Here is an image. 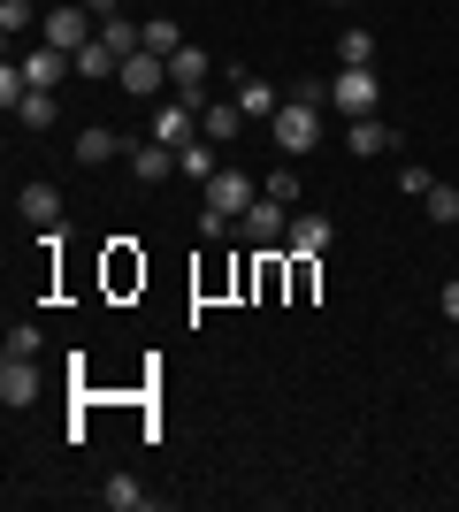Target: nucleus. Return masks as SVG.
I'll list each match as a JSON object with an SVG mask.
<instances>
[{
  "instance_id": "nucleus-1",
  "label": "nucleus",
  "mask_w": 459,
  "mask_h": 512,
  "mask_svg": "<svg viewBox=\"0 0 459 512\" xmlns=\"http://www.w3.org/2000/svg\"><path fill=\"white\" fill-rule=\"evenodd\" d=\"M92 23H100V16H92L85 0H54V8L39 16V39H46V46H62V54H77V46H92V39H100Z\"/></svg>"
},
{
  "instance_id": "nucleus-2",
  "label": "nucleus",
  "mask_w": 459,
  "mask_h": 512,
  "mask_svg": "<svg viewBox=\"0 0 459 512\" xmlns=\"http://www.w3.org/2000/svg\"><path fill=\"white\" fill-rule=\"evenodd\" d=\"M268 130H276V146L299 161V153H314L322 146V107H306V100H284L276 115H268Z\"/></svg>"
},
{
  "instance_id": "nucleus-3",
  "label": "nucleus",
  "mask_w": 459,
  "mask_h": 512,
  "mask_svg": "<svg viewBox=\"0 0 459 512\" xmlns=\"http://www.w3.org/2000/svg\"><path fill=\"white\" fill-rule=\"evenodd\" d=\"M199 192H207V214L238 222V214L253 207V199H261V176H245V169H215L207 184H199Z\"/></svg>"
},
{
  "instance_id": "nucleus-4",
  "label": "nucleus",
  "mask_w": 459,
  "mask_h": 512,
  "mask_svg": "<svg viewBox=\"0 0 459 512\" xmlns=\"http://www.w3.org/2000/svg\"><path fill=\"white\" fill-rule=\"evenodd\" d=\"M115 85L131 92V100H169V54H153V46H138L131 62L115 69Z\"/></svg>"
},
{
  "instance_id": "nucleus-5",
  "label": "nucleus",
  "mask_w": 459,
  "mask_h": 512,
  "mask_svg": "<svg viewBox=\"0 0 459 512\" xmlns=\"http://www.w3.org/2000/svg\"><path fill=\"white\" fill-rule=\"evenodd\" d=\"M375 100H383V85H375V69H337V85H329V107L337 115H375Z\"/></svg>"
},
{
  "instance_id": "nucleus-6",
  "label": "nucleus",
  "mask_w": 459,
  "mask_h": 512,
  "mask_svg": "<svg viewBox=\"0 0 459 512\" xmlns=\"http://www.w3.org/2000/svg\"><path fill=\"white\" fill-rule=\"evenodd\" d=\"M238 230H245V245H284V237H291V207H284V199H253V207H245L238 214Z\"/></svg>"
},
{
  "instance_id": "nucleus-7",
  "label": "nucleus",
  "mask_w": 459,
  "mask_h": 512,
  "mask_svg": "<svg viewBox=\"0 0 459 512\" xmlns=\"http://www.w3.org/2000/svg\"><path fill=\"white\" fill-rule=\"evenodd\" d=\"M207 77H215V62H207L199 46H176V54H169V92H176V100H192V107H199Z\"/></svg>"
},
{
  "instance_id": "nucleus-8",
  "label": "nucleus",
  "mask_w": 459,
  "mask_h": 512,
  "mask_svg": "<svg viewBox=\"0 0 459 512\" xmlns=\"http://www.w3.org/2000/svg\"><path fill=\"white\" fill-rule=\"evenodd\" d=\"M153 138H161V146H192V138H199V107L169 92V100L153 107Z\"/></svg>"
},
{
  "instance_id": "nucleus-9",
  "label": "nucleus",
  "mask_w": 459,
  "mask_h": 512,
  "mask_svg": "<svg viewBox=\"0 0 459 512\" xmlns=\"http://www.w3.org/2000/svg\"><path fill=\"white\" fill-rule=\"evenodd\" d=\"M39 398V367H31V352H8L0 360V406L16 413V406H31Z\"/></svg>"
},
{
  "instance_id": "nucleus-10",
  "label": "nucleus",
  "mask_w": 459,
  "mask_h": 512,
  "mask_svg": "<svg viewBox=\"0 0 459 512\" xmlns=\"http://www.w3.org/2000/svg\"><path fill=\"white\" fill-rule=\"evenodd\" d=\"M123 153H131V169H138V184H169L176 176V146H161V138H123Z\"/></svg>"
},
{
  "instance_id": "nucleus-11",
  "label": "nucleus",
  "mask_w": 459,
  "mask_h": 512,
  "mask_svg": "<svg viewBox=\"0 0 459 512\" xmlns=\"http://www.w3.org/2000/svg\"><path fill=\"white\" fill-rule=\"evenodd\" d=\"M69 69H77V54H62V46H39V54H23V77H31V92H62Z\"/></svg>"
},
{
  "instance_id": "nucleus-12",
  "label": "nucleus",
  "mask_w": 459,
  "mask_h": 512,
  "mask_svg": "<svg viewBox=\"0 0 459 512\" xmlns=\"http://www.w3.org/2000/svg\"><path fill=\"white\" fill-rule=\"evenodd\" d=\"M115 153H123V138H115L108 123H85V130H77V169H108Z\"/></svg>"
},
{
  "instance_id": "nucleus-13",
  "label": "nucleus",
  "mask_w": 459,
  "mask_h": 512,
  "mask_svg": "<svg viewBox=\"0 0 459 512\" xmlns=\"http://www.w3.org/2000/svg\"><path fill=\"white\" fill-rule=\"evenodd\" d=\"M329 237H337V230H329V214H291V237H284V245H291L299 260H322Z\"/></svg>"
},
{
  "instance_id": "nucleus-14",
  "label": "nucleus",
  "mask_w": 459,
  "mask_h": 512,
  "mask_svg": "<svg viewBox=\"0 0 459 512\" xmlns=\"http://www.w3.org/2000/svg\"><path fill=\"white\" fill-rule=\"evenodd\" d=\"M230 100L245 107V123H268V115H276V107H284V92L268 85V77H238V92H230Z\"/></svg>"
},
{
  "instance_id": "nucleus-15",
  "label": "nucleus",
  "mask_w": 459,
  "mask_h": 512,
  "mask_svg": "<svg viewBox=\"0 0 459 512\" xmlns=\"http://www.w3.org/2000/svg\"><path fill=\"white\" fill-rule=\"evenodd\" d=\"M23 222L31 230H62V192L54 184H23Z\"/></svg>"
},
{
  "instance_id": "nucleus-16",
  "label": "nucleus",
  "mask_w": 459,
  "mask_h": 512,
  "mask_svg": "<svg viewBox=\"0 0 459 512\" xmlns=\"http://www.w3.org/2000/svg\"><path fill=\"white\" fill-rule=\"evenodd\" d=\"M215 169H222V153H215V138H207V130H199L192 146H176V176H192V184H207Z\"/></svg>"
},
{
  "instance_id": "nucleus-17",
  "label": "nucleus",
  "mask_w": 459,
  "mask_h": 512,
  "mask_svg": "<svg viewBox=\"0 0 459 512\" xmlns=\"http://www.w3.org/2000/svg\"><path fill=\"white\" fill-rule=\"evenodd\" d=\"M199 130H207L215 146H230V138L245 130V107L238 100H207V107H199Z\"/></svg>"
},
{
  "instance_id": "nucleus-18",
  "label": "nucleus",
  "mask_w": 459,
  "mask_h": 512,
  "mask_svg": "<svg viewBox=\"0 0 459 512\" xmlns=\"http://www.w3.org/2000/svg\"><path fill=\"white\" fill-rule=\"evenodd\" d=\"M352 153H360V161H375V153H398V130L391 123H375V115H360V123H352V138H345Z\"/></svg>"
},
{
  "instance_id": "nucleus-19",
  "label": "nucleus",
  "mask_w": 459,
  "mask_h": 512,
  "mask_svg": "<svg viewBox=\"0 0 459 512\" xmlns=\"http://www.w3.org/2000/svg\"><path fill=\"white\" fill-rule=\"evenodd\" d=\"M100 505H108V512H146V490H138V474H108Z\"/></svg>"
},
{
  "instance_id": "nucleus-20",
  "label": "nucleus",
  "mask_w": 459,
  "mask_h": 512,
  "mask_svg": "<svg viewBox=\"0 0 459 512\" xmlns=\"http://www.w3.org/2000/svg\"><path fill=\"white\" fill-rule=\"evenodd\" d=\"M123 69V54H115L108 39H92V46H77V77H115Z\"/></svg>"
},
{
  "instance_id": "nucleus-21",
  "label": "nucleus",
  "mask_w": 459,
  "mask_h": 512,
  "mask_svg": "<svg viewBox=\"0 0 459 512\" xmlns=\"http://www.w3.org/2000/svg\"><path fill=\"white\" fill-rule=\"evenodd\" d=\"M337 62H345V69H375V39L360 31V23H352L345 39H337Z\"/></svg>"
},
{
  "instance_id": "nucleus-22",
  "label": "nucleus",
  "mask_w": 459,
  "mask_h": 512,
  "mask_svg": "<svg viewBox=\"0 0 459 512\" xmlns=\"http://www.w3.org/2000/svg\"><path fill=\"white\" fill-rule=\"evenodd\" d=\"M16 123H23V130H46V123H62V107H54V92H31V100L16 107Z\"/></svg>"
},
{
  "instance_id": "nucleus-23",
  "label": "nucleus",
  "mask_w": 459,
  "mask_h": 512,
  "mask_svg": "<svg viewBox=\"0 0 459 512\" xmlns=\"http://www.w3.org/2000/svg\"><path fill=\"white\" fill-rule=\"evenodd\" d=\"M421 207H429V222H437V230H452V222H459V192H452V184H429V199H421Z\"/></svg>"
},
{
  "instance_id": "nucleus-24",
  "label": "nucleus",
  "mask_w": 459,
  "mask_h": 512,
  "mask_svg": "<svg viewBox=\"0 0 459 512\" xmlns=\"http://www.w3.org/2000/svg\"><path fill=\"white\" fill-rule=\"evenodd\" d=\"M23 100H31V77H23V62H8V69H0V107L16 115Z\"/></svg>"
},
{
  "instance_id": "nucleus-25",
  "label": "nucleus",
  "mask_w": 459,
  "mask_h": 512,
  "mask_svg": "<svg viewBox=\"0 0 459 512\" xmlns=\"http://www.w3.org/2000/svg\"><path fill=\"white\" fill-rule=\"evenodd\" d=\"M146 46H153V54H176V46H184V31H176L169 16H146Z\"/></svg>"
},
{
  "instance_id": "nucleus-26",
  "label": "nucleus",
  "mask_w": 459,
  "mask_h": 512,
  "mask_svg": "<svg viewBox=\"0 0 459 512\" xmlns=\"http://www.w3.org/2000/svg\"><path fill=\"white\" fill-rule=\"evenodd\" d=\"M31 23H39V8H31V0H0V31H8V39H16V31H31Z\"/></svg>"
},
{
  "instance_id": "nucleus-27",
  "label": "nucleus",
  "mask_w": 459,
  "mask_h": 512,
  "mask_svg": "<svg viewBox=\"0 0 459 512\" xmlns=\"http://www.w3.org/2000/svg\"><path fill=\"white\" fill-rule=\"evenodd\" d=\"M429 184H437V176L421 169V161H406V169H398V192H406V199H429Z\"/></svg>"
},
{
  "instance_id": "nucleus-28",
  "label": "nucleus",
  "mask_w": 459,
  "mask_h": 512,
  "mask_svg": "<svg viewBox=\"0 0 459 512\" xmlns=\"http://www.w3.org/2000/svg\"><path fill=\"white\" fill-rule=\"evenodd\" d=\"M261 192H268V199H284V207H299V176L276 169V176H261Z\"/></svg>"
},
{
  "instance_id": "nucleus-29",
  "label": "nucleus",
  "mask_w": 459,
  "mask_h": 512,
  "mask_svg": "<svg viewBox=\"0 0 459 512\" xmlns=\"http://www.w3.org/2000/svg\"><path fill=\"white\" fill-rule=\"evenodd\" d=\"M8 352H39V321H16V329H8Z\"/></svg>"
},
{
  "instance_id": "nucleus-30",
  "label": "nucleus",
  "mask_w": 459,
  "mask_h": 512,
  "mask_svg": "<svg viewBox=\"0 0 459 512\" xmlns=\"http://www.w3.org/2000/svg\"><path fill=\"white\" fill-rule=\"evenodd\" d=\"M284 100H306V107H322V100H329V92H322V77H299V85H291V92H284Z\"/></svg>"
},
{
  "instance_id": "nucleus-31",
  "label": "nucleus",
  "mask_w": 459,
  "mask_h": 512,
  "mask_svg": "<svg viewBox=\"0 0 459 512\" xmlns=\"http://www.w3.org/2000/svg\"><path fill=\"white\" fill-rule=\"evenodd\" d=\"M444 321H452V329H459V276L444 283Z\"/></svg>"
},
{
  "instance_id": "nucleus-32",
  "label": "nucleus",
  "mask_w": 459,
  "mask_h": 512,
  "mask_svg": "<svg viewBox=\"0 0 459 512\" xmlns=\"http://www.w3.org/2000/svg\"><path fill=\"white\" fill-rule=\"evenodd\" d=\"M85 8H92V16H100V23H108V16H123L131 0H85Z\"/></svg>"
},
{
  "instance_id": "nucleus-33",
  "label": "nucleus",
  "mask_w": 459,
  "mask_h": 512,
  "mask_svg": "<svg viewBox=\"0 0 459 512\" xmlns=\"http://www.w3.org/2000/svg\"><path fill=\"white\" fill-rule=\"evenodd\" d=\"M322 8H345V0H322Z\"/></svg>"
}]
</instances>
